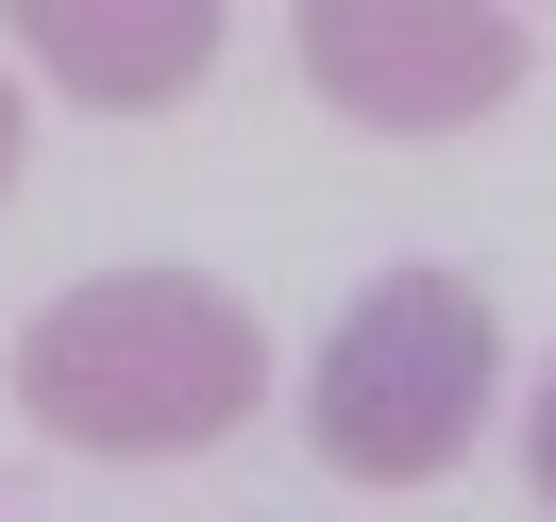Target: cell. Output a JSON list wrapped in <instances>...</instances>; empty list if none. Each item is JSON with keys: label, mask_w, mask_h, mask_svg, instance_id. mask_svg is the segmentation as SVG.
Wrapping results in <instances>:
<instances>
[{"label": "cell", "mask_w": 556, "mask_h": 522, "mask_svg": "<svg viewBox=\"0 0 556 522\" xmlns=\"http://www.w3.org/2000/svg\"><path fill=\"white\" fill-rule=\"evenodd\" d=\"M0 186H17V102H0Z\"/></svg>", "instance_id": "cell-6"}, {"label": "cell", "mask_w": 556, "mask_h": 522, "mask_svg": "<svg viewBox=\"0 0 556 522\" xmlns=\"http://www.w3.org/2000/svg\"><path fill=\"white\" fill-rule=\"evenodd\" d=\"M304 85L371 136H472L522 85V17H489V0H320Z\"/></svg>", "instance_id": "cell-3"}, {"label": "cell", "mask_w": 556, "mask_h": 522, "mask_svg": "<svg viewBox=\"0 0 556 522\" xmlns=\"http://www.w3.org/2000/svg\"><path fill=\"white\" fill-rule=\"evenodd\" d=\"M253 387H270V338L219 270H85L17 338V405L68 455H203L253 421Z\"/></svg>", "instance_id": "cell-1"}, {"label": "cell", "mask_w": 556, "mask_h": 522, "mask_svg": "<svg viewBox=\"0 0 556 522\" xmlns=\"http://www.w3.org/2000/svg\"><path fill=\"white\" fill-rule=\"evenodd\" d=\"M522 472H540V506H556V371H540V421H522Z\"/></svg>", "instance_id": "cell-5"}, {"label": "cell", "mask_w": 556, "mask_h": 522, "mask_svg": "<svg viewBox=\"0 0 556 522\" xmlns=\"http://www.w3.org/2000/svg\"><path fill=\"white\" fill-rule=\"evenodd\" d=\"M17 51H35L51 85H85V102H186V85L219 68V17L203 0H152V17H85V0H35V17H17Z\"/></svg>", "instance_id": "cell-4"}, {"label": "cell", "mask_w": 556, "mask_h": 522, "mask_svg": "<svg viewBox=\"0 0 556 522\" xmlns=\"http://www.w3.org/2000/svg\"><path fill=\"white\" fill-rule=\"evenodd\" d=\"M489 387H506L489 287L472 270H388V287H354L338 338H320L304 438H320V472H354V488H439L455 455L489 438Z\"/></svg>", "instance_id": "cell-2"}]
</instances>
